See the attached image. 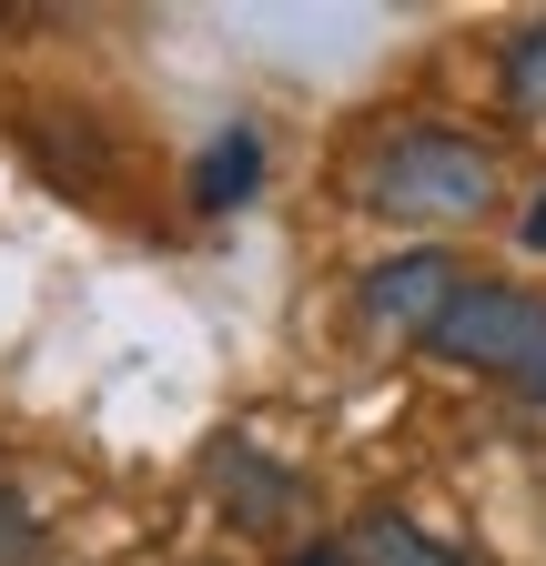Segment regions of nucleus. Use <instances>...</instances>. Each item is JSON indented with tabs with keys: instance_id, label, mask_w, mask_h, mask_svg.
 Returning a JSON list of instances; mask_svg holds the SVG:
<instances>
[{
	"instance_id": "8",
	"label": "nucleus",
	"mask_w": 546,
	"mask_h": 566,
	"mask_svg": "<svg viewBox=\"0 0 546 566\" xmlns=\"http://www.w3.org/2000/svg\"><path fill=\"white\" fill-rule=\"evenodd\" d=\"M0 566H41V516L0 485Z\"/></svg>"
},
{
	"instance_id": "5",
	"label": "nucleus",
	"mask_w": 546,
	"mask_h": 566,
	"mask_svg": "<svg viewBox=\"0 0 546 566\" xmlns=\"http://www.w3.org/2000/svg\"><path fill=\"white\" fill-rule=\"evenodd\" d=\"M213 485H223L233 506H243V526H284V516H294V475H284V465H263L243 436L213 455Z\"/></svg>"
},
{
	"instance_id": "2",
	"label": "nucleus",
	"mask_w": 546,
	"mask_h": 566,
	"mask_svg": "<svg viewBox=\"0 0 546 566\" xmlns=\"http://www.w3.org/2000/svg\"><path fill=\"white\" fill-rule=\"evenodd\" d=\"M426 354H445V365H465V375H516L526 385L546 365V304L516 294V283H465L455 314L426 334Z\"/></svg>"
},
{
	"instance_id": "6",
	"label": "nucleus",
	"mask_w": 546,
	"mask_h": 566,
	"mask_svg": "<svg viewBox=\"0 0 546 566\" xmlns=\"http://www.w3.org/2000/svg\"><path fill=\"white\" fill-rule=\"evenodd\" d=\"M345 556H355V566H465L455 546H435L426 526H405L395 506H385V516H365V526L345 536Z\"/></svg>"
},
{
	"instance_id": "4",
	"label": "nucleus",
	"mask_w": 546,
	"mask_h": 566,
	"mask_svg": "<svg viewBox=\"0 0 546 566\" xmlns=\"http://www.w3.org/2000/svg\"><path fill=\"white\" fill-rule=\"evenodd\" d=\"M253 182H263V132H213L202 142V163H192V202L202 212H233V202H253Z\"/></svg>"
},
{
	"instance_id": "10",
	"label": "nucleus",
	"mask_w": 546,
	"mask_h": 566,
	"mask_svg": "<svg viewBox=\"0 0 546 566\" xmlns=\"http://www.w3.org/2000/svg\"><path fill=\"white\" fill-rule=\"evenodd\" d=\"M294 566H355V556H345V546H314V556H294Z\"/></svg>"
},
{
	"instance_id": "9",
	"label": "nucleus",
	"mask_w": 546,
	"mask_h": 566,
	"mask_svg": "<svg viewBox=\"0 0 546 566\" xmlns=\"http://www.w3.org/2000/svg\"><path fill=\"white\" fill-rule=\"evenodd\" d=\"M516 233H526V253H546V192L526 202V223H516Z\"/></svg>"
},
{
	"instance_id": "11",
	"label": "nucleus",
	"mask_w": 546,
	"mask_h": 566,
	"mask_svg": "<svg viewBox=\"0 0 546 566\" xmlns=\"http://www.w3.org/2000/svg\"><path fill=\"white\" fill-rule=\"evenodd\" d=\"M526 405H546V365H536V375H526Z\"/></svg>"
},
{
	"instance_id": "3",
	"label": "nucleus",
	"mask_w": 546,
	"mask_h": 566,
	"mask_svg": "<svg viewBox=\"0 0 546 566\" xmlns=\"http://www.w3.org/2000/svg\"><path fill=\"white\" fill-rule=\"evenodd\" d=\"M455 294H465V263L455 253H435V243H416V253H385V263H365V324L375 334H435L445 314H455Z\"/></svg>"
},
{
	"instance_id": "7",
	"label": "nucleus",
	"mask_w": 546,
	"mask_h": 566,
	"mask_svg": "<svg viewBox=\"0 0 546 566\" xmlns=\"http://www.w3.org/2000/svg\"><path fill=\"white\" fill-rule=\"evenodd\" d=\"M506 102L516 112H546V21L516 31V51H506Z\"/></svg>"
},
{
	"instance_id": "1",
	"label": "nucleus",
	"mask_w": 546,
	"mask_h": 566,
	"mask_svg": "<svg viewBox=\"0 0 546 566\" xmlns=\"http://www.w3.org/2000/svg\"><path fill=\"white\" fill-rule=\"evenodd\" d=\"M365 202L416 212V223H475L496 202V153L465 132H395L365 163Z\"/></svg>"
}]
</instances>
